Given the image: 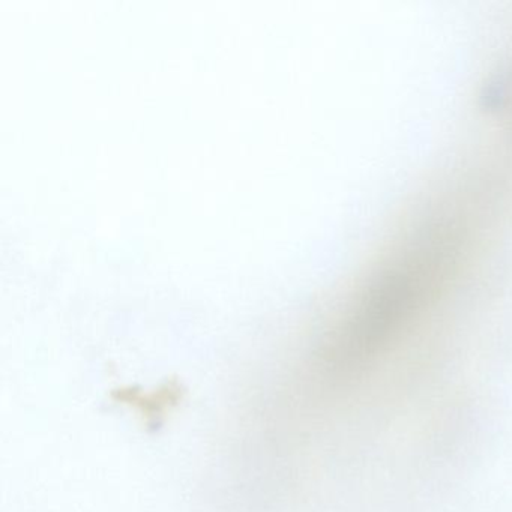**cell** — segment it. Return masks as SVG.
<instances>
[{
  "instance_id": "6da1fadb",
  "label": "cell",
  "mask_w": 512,
  "mask_h": 512,
  "mask_svg": "<svg viewBox=\"0 0 512 512\" xmlns=\"http://www.w3.org/2000/svg\"><path fill=\"white\" fill-rule=\"evenodd\" d=\"M458 241L448 227L428 229L373 271L323 344L326 379L355 376L412 326L445 283Z\"/></svg>"
}]
</instances>
